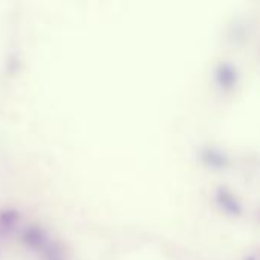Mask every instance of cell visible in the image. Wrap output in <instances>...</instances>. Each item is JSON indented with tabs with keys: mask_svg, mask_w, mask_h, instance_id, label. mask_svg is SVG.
<instances>
[{
	"mask_svg": "<svg viewBox=\"0 0 260 260\" xmlns=\"http://www.w3.org/2000/svg\"><path fill=\"white\" fill-rule=\"evenodd\" d=\"M216 81L222 88H232L238 81V70L230 62H221L216 67Z\"/></svg>",
	"mask_w": 260,
	"mask_h": 260,
	"instance_id": "obj_1",
	"label": "cell"
},
{
	"mask_svg": "<svg viewBox=\"0 0 260 260\" xmlns=\"http://www.w3.org/2000/svg\"><path fill=\"white\" fill-rule=\"evenodd\" d=\"M216 201L230 215H241V212H242V207H241L239 201L233 197V193L227 187H219L218 189Z\"/></svg>",
	"mask_w": 260,
	"mask_h": 260,
	"instance_id": "obj_2",
	"label": "cell"
},
{
	"mask_svg": "<svg viewBox=\"0 0 260 260\" xmlns=\"http://www.w3.org/2000/svg\"><path fill=\"white\" fill-rule=\"evenodd\" d=\"M23 242L34 250H40L44 248L47 245V236L44 233L43 229L40 227H29L24 235H23Z\"/></svg>",
	"mask_w": 260,
	"mask_h": 260,
	"instance_id": "obj_3",
	"label": "cell"
},
{
	"mask_svg": "<svg viewBox=\"0 0 260 260\" xmlns=\"http://www.w3.org/2000/svg\"><path fill=\"white\" fill-rule=\"evenodd\" d=\"M203 160L212 166V168H225L229 165V158L225 154H222L221 151L215 149V148H207L201 152Z\"/></svg>",
	"mask_w": 260,
	"mask_h": 260,
	"instance_id": "obj_4",
	"label": "cell"
},
{
	"mask_svg": "<svg viewBox=\"0 0 260 260\" xmlns=\"http://www.w3.org/2000/svg\"><path fill=\"white\" fill-rule=\"evenodd\" d=\"M20 219V213L14 209L3 210L0 213V230H9L12 229Z\"/></svg>",
	"mask_w": 260,
	"mask_h": 260,
	"instance_id": "obj_5",
	"label": "cell"
},
{
	"mask_svg": "<svg viewBox=\"0 0 260 260\" xmlns=\"http://www.w3.org/2000/svg\"><path fill=\"white\" fill-rule=\"evenodd\" d=\"M247 260H256V259H254V257H248V259H247Z\"/></svg>",
	"mask_w": 260,
	"mask_h": 260,
	"instance_id": "obj_6",
	"label": "cell"
}]
</instances>
